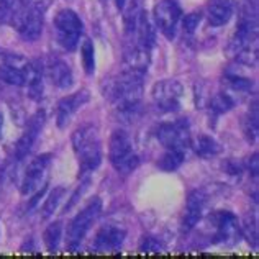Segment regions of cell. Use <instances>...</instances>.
I'll return each mask as SVG.
<instances>
[{"label": "cell", "mask_w": 259, "mask_h": 259, "mask_svg": "<svg viewBox=\"0 0 259 259\" xmlns=\"http://www.w3.org/2000/svg\"><path fill=\"white\" fill-rule=\"evenodd\" d=\"M146 71L123 67L117 77L105 82V97L117 108L120 117L126 120L136 118L143 99V79Z\"/></svg>", "instance_id": "cell-1"}, {"label": "cell", "mask_w": 259, "mask_h": 259, "mask_svg": "<svg viewBox=\"0 0 259 259\" xmlns=\"http://www.w3.org/2000/svg\"><path fill=\"white\" fill-rule=\"evenodd\" d=\"M72 148L77 156L80 174L95 171L102 162V141L97 126L82 125L72 133Z\"/></svg>", "instance_id": "cell-2"}, {"label": "cell", "mask_w": 259, "mask_h": 259, "mask_svg": "<svg viewBox=\"0 0 259 259\" xmlns=\"http://www.w3.org/2000/svg\"><path fill=\"white\" fill-rule=\"evenodd\" d=\"M108 158L112 166L121 174L133 172L140 164L138 154L135 153L132 136L125 130H115L108 143Z\"/></svg>", "instance_id": "cell-3"}, {"label": "cell", "mask_w": 259, "mask_h": 259, "mask_svg": "<svg viewBox=\"0 0 259 259\" xmlns=\"http://www.w3.org/2000/svg\"><path fill=\"white\" fill-rule=\"evenodd\" d=\"M100 212H102V200L99 197H95L94 200L89 202L87 205L72 218L69 227H67V231H66L67 249L72 251V253L79 249L80 243L84 241L85 235L91 231L92 225L99 218Z\"/></svg>", "instance_id": "cell-4"}, {"label": "cell", "mask_w": 259, "mask_h": 259, "mask_svg": "<svg viewBox=\"0 0 259 259\" xmlns=\"http://www.w3.org/2000/svg\"><path fill=\"white\" fill-rule=\"evenodd\" d=\"M54 33L58 45L64 51H74L82 35V20L71 9L61 10L54 18Z\"/></svg>", "instance_id": "cell-5"}, {"label": "cell", "mask_w": 259, "mask_h": 259, "mask_svg": "<svg viewBox=\"0 0 259 259\" xmlns=\"http://www.w3.org/2000/svg\"><path fill=\"white\" fill-rule=\"evenodd\" d=\"M38 69V66L28 63L20 56H7L0 66V79L10 85L23 87L28 85Z\"/></svg>", "instance_id": "cell-6"}, {"label": "cell", "mask_w": 259, "mask_h": 259, "mask_svg": "<svg viewBox=\"0 0 259 259\" xmlns=\"http://www.w3.org/2000/svg\"><path fill=\"white\" fill-rule=\"evenodd\" d=\"M153 100L159 112L172 113L181 108V100L184 94V87L179 80L164 79L156 82L153 87Z\"/></svg>", "instance_id": "cell-7"}, {"label": "cell", "mask_w": 259, "mask_h": 259, "mask_svg": "<svg viewBox=\"0 0 259 259\" xmlns=\"http://www.w3.org/2000/svg\"><path fill=\"white\" fill-rule=\"evenodd\" d=\"M158 141L166 149H186L190 146V125L187 118H181L176 121H169V123H162L158 132Z\"/></svg>", "instance_id": "cell-8"}, {"label": "cell", "mask_w": 259, "mask_h": 259, "mask_svg": "<svg viewBox=\"0 0 259 259\" xmlns=\"http://www.w3.org/2000/svg\"><path fill=\"white\" fill-rule=\"evenodd\" d=\"M51 161H53L51 154H41L30 162L28 167H26V172L23 176V181H22V194L23 195H31L35 192L38 194L39 190L46 187Z\"/></svg>", "instance_id": "cell-9"}, {"label": "cell", "mask_w": 259, "mask_h": 259, "mask_svg": "<svg viewBox=\"0 0 259 259\" xmlns=\"http://www.w3.org/2000/svg\"><path fill=\"white\" fill-rule=\"evenodd\" d=\"M210 222H212V228H213V243H220V244H233L238 240V235H240V225H238V218L228 212V210H220V212H215L210 217Z\"/></svg>", "instance_id": "cell-10"}, {"label": "cell", "mask_w": 259, "mask_h": 259, "mask_svg": "<svg viewBox=\"0 0 259 259\" xmlns=\"http://www.w3.org/2000/svg\"><path fill=\"white\" fill-rule=\"evenodd\" d=\"M126 238V230L118 223L104 225L94 238L92 248L95 253H117L123 246Z\"/></svg>", "instance_id": "cell-11"}, {"label": "cell", "mask_w": 259, "mask_h": 259, "mask_svg": "<svg viewBox=\"0 0 259 259\" xmlns=\"http://www.w3.org/2000/svg\"><path fill=\"white\" fill-rule=\"evenodd\" d=\"M181 7L176 0H159L154 7V20L161 33L167 39H172L176 36L177 23L181 20Z\"/></svg>", "instance_id": "cell-12"}, {"label": "cell", "mask_w": 259, "mask_h": 259, "mask_svg": "<svg viewBox=\"0 0 259 259\" xmlns=\"http://www.w3.org/2000/svg\"><path fill=\"white\" fill-rule=\"evenodd\" d=\"M45 118H46L45 112L38 110L28 120V123H26V128H25V132L22 135V138L18 140L17 146H15V158H17V161L25 159L26 156H28V153L33 149V146H35L38 136H39V133H41V130H43Z\"/></svg>", "instance_id": "cell-13"}, {"label": "cell", "mask_w": 259, "mask_h": 259, "mask_svg": "<svg viewBox=\"0 0 259 259\" xmlns=\"http://www.w3.org/2000/svg\"><path fill=\"white\" fill-rule=\"evenodd\" d=\"M89 100H91V94H89V91H79V92L67 95L64 99H61L58 104V108H56L58 126L66 128L71 123L74 115H76Z\"/></svg>", "instance_id": "cell-14"}, {"label": "cell", "mask_w": 259, "mask_h": 259, "mask_svg": "<svg viewBox=\"0 0 259 259\" xmlns=\"http://www.w3.org/2000/svg\"><path fill=\"white\" fill-rule=\"evenodd\" d=\"M207 195L203 194V190H192L186 203V213H184L182 220V230L190 231L195 228V225L200 222L203 208H205Z\"/></svg>", "instance_id": "cell-15"}, {"label": "cell", "mask_w": 259, "mask_h": 259, "mask_svg": "<svg viewBox=\"0 0 259 259\" xmlns=\"http://www.w3.org/2000/svg\"><path fill=\"white\" fill-rule=\"evenodd\" d=\"M135 36H136V45L143 48V50L151 51V48L154 46V41H156V35H154L153 22H151V18H149V13L145 10H141L140 13Z\"/></svg>", "instance_id": "cell-16"}, {"label": "cell", "mask_w": 259, "mask_h": 259, "mask_svg": "<svg viewBox=\"0 0 259 259\" xmlns=\"http://www.w3.org/2000/svg\"><path fill=\"white\" fill-rule=\"evenodd\" d=\"M48 76L51 82L59 89H67L72 85V71L64 61L51 59L48 63Z\"/></svg>", "instance_id": "cell-17"}, {"label": "cell", "mask_w": 259, "mask_h": 259, "mask_svg": "<svg viewBox=\"0 0 259 259\" xmlns=\"http://www.w3.org/2000/svg\"><path fill=\"white\" fill-rule=\"evenodd\" d=\"M233 2L231 0H215L208 7V23L212 26H223L233 17Z\"/></svg>", "instance_id": "cell-18"}, {"label": "cell", "mask_w": 259, "mask_h": 259, "mask_svg": "<svg viewBox=\"0 0 259 259\" xmlns=\"http://www.w3.org/2000/svg\"><path fill=\"white\" fill-rule=\"evenodd\" d=\"M194 149L195 153L200 156V158H213V156L220 154L222 153V146L220 143H218L215 138L208 135H199L197 136V140L194 143Z\"/></svg>", "instance_id": "cell-19"}, {"label": "cell", "mask_w": 259, "mask_h": 259, "mask_svg": "<svg viewBox=\"0 0 259 259\" xmlns=\"http://www.w3.org/2000/svg\"><path fill=\"white\" fill-rule=\"evenodd\" d=\"M184 159H186V151L184 149H166V153L161 156L159 161H158V166L162 169V171H176L182 166Z\"/></svg>", "instance_id": "cell-20"}, {"label": "cell", "mask_w": 259, "mask_h": 259, "mask_svg": "<svg viewBox=\"0 0 259 259\" xmlns=\"http://www.w3.org/2000/svg\"><path fill=\"white\" fill-rule=\"evenodd\" d=\"M141 0H132L130 5L125 9V33H126V38H133L135 36V31H136V25H138V18H140V13H141Z\"/></svg>", "instance_id": "cell-21"}, {"label": "cell", "mask_w": 259, "mask_h": 259, "mask_svg": "<svg viewBox=\"0 0 259 259\" xmlns=\"http://www.w3.org/2000/svg\"><path fill=\"white\" fill-rule=\"evenodd\" d=\"M45 244L48 251H51V253H56L58 248H59V243H61V238H63V225L61 222H54L51 223L50 227L45 230Z\"/></svg>", "instance_id": "cell-22"}, {"label": "cell", "mask_w": 259, "mask_h": 259, "mask_svg": "<svg viewBox=\"0 0 259 259\" xmlns=\"http://www.w3.org/2000/svg\"><path fill=\"white\" fill-rule=\"evenodd\" d=\"M233 107H235V99L231 97L230 94H225V92L213 95V99L210 100V110H212L215 117L230 112Z\"/></svg>", "instance_id": "cell-23"}, {"label": "cell", "mask_w": 259, "mask_h": 259, "mask_svg": "<svg viewBox=\"0 0 259 259\" xmlns=\"http://www.w3.org/2000/svg\"><path fill=\"white\" fill-rule=\"evenodd\" d=\"M64 195H66V189L63 186H59V187H54V190L50 194V197L46 199L45 202V205L41 208V218L43 220H46V218H50L54 212H56V208L59 205V202L64 199Z\"/></svg>", "instance_id": "cell-24"}, {"label": "cell", "mask_w": 259, "mask_h": 259, "mask_svg": "<svg viewBox=\"0 0 259 259\" xmlns=\"http://www.w3.org/2000/svg\"><path fill=\"white\" fill-rule=\"evenodd\" d=\"M80 56H82V64L87 74H94L95 71V58H94V45L91 39H85L82 48H80Z\"/></svg>", "instance_id": "cell-25"}, {"label": "cell", "mask_w": 259, "mask_h": 259, "mask_svg": "<svg viewBox=\"0 0 259 259\" xmlns=\"http://www.w3.org/2000/svg\"><path fill=\"white\" fill-rule=\"evenodd\" d=\"M140 249L143 253H162L164 251V246L162 243L154 236H145L140 243Z\"/></svg>", "instance_id": "cell-26"}, {"label": "cell", "mask_w": 259, "mask_h": 259, "mask_svg": "<svg viewBox=\"0 0 259 259\" xmlns=\"http://www.w3.org/2000/svg\"><path fill=\"white\" fill-rule=\"evenodd\" d=\"M200 20H202L200 12H192V13H189V15H186V18H184V22H182L184 31H186L187 35H192V33L199 28Z\"/></svg>", "instance_id": "cell-27"}, {"label": "cell", "mask_w": 259, "mask_h": 259, "mask_svg": "<svg viewBox=\"0 0 259 259\" xmlns=\"http://www.w3.org/2000/svg\"><path fill=\"white\" fill-rule=\"evenodd\" d=\"M244 133H246L248 138L253 141L257 136V108H253V113L249 112L248 118H246V126H244Z\"/></svg>", "instance_id": "cell-28"}, {"label": "cell", "mask_w": 259, "mask_h": 259, "mask_svg": "<svg viewBox=\"0 0 259 259\" xmlns=\"http://www.w3.org/2000/svg\"><path fill=\"white\" fill-rule=\"evenodd\" d=\"M228 82L230 85L235 89L238 92H243V91H249L253 82H251L249 79H244V77H240V76H230L228 77Z\"/></svg>", "instance_id": "cell-29"}, {"label": "cell", "mask_w": 259, "mask_h": 259, "mask_svg": "<svg viewBox=\"0 0 259 259\" xmlns=\"http://www.w3.org/2000/svg\"><path fill=\"white\" fill-rule=\"evenodd\" d=\"M89 184H91V179H85V181H84L82 184H80V187H79V189L76 190V194H74V195L71 197V202H69V203H67V205H66V208H64L66 212H67V210H71V208H72L74 205H76V202L79 200V197H80V195H82V194L85 192V189L89 187Z\"/></svg>", "instance_id": "cell-30"}, {"label": "cell", "mask_w": 259, "mask_h": 259, "mask_svg": "<svg viewBox=\"0 0 259 259\" xmlns=\"http://www.w3.org/2000/svg\"><path fill=\"white\" fill-rule=\"evenodd\" d=\"M115 2H117V7H118V9H125V5H126L128 0H115Z\"/></svg>", "instance_id": "cell-31"}, {"label": "cell", "mask_w": 259, "mask_h": 259, "mask_svg": "<svg viewBox=\"0 0 259 259\" xmlns=\"http://www.w3.org/2000/svg\"><path fill=\"white\" fill-rule=\"evenodd\" d=\"M2 125H4V118H2V113H0V133H2Z\"/></svg>", "instance_id": "cell-32"}]
</instances>
